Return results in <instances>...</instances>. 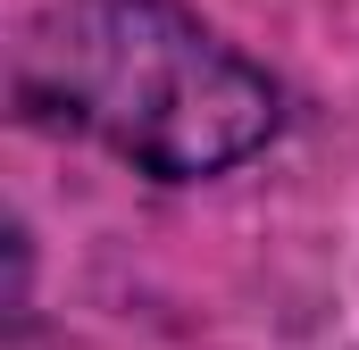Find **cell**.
Returning <instances> with one entry per match:
<instances>
[{
	"label": "cell",
	"mask_w": 359,
	"mask_h": 350,
	"mask_svg": "<svg viewBox=\"0 0 359 350\" xmlns=\"http://www.w3.org/2000/svg\"><path fill=\"white\" fill-rule=\"evenodd\" d=\"M17 117L84 134L159 183L259 159L284 125L276 76L184 0H50L17 34Z\"/></svg>",
	"instance_id": "obj_1"
}]
</instances>
